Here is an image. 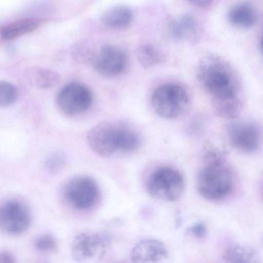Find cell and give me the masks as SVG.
<instances>
[{
	"label": "cell",
	"mask_w": 263,
	"mask_h": 263,
	"mask_svg": "<svg viewBox=\"0 0 263 263\" xmlns=\"http://www.w3.org/2000/svg\"><path fill=\"white\" fill-rule=\"evenodd\" d=\"M233 185L232 171L222 152L215 147H208L197 180L200 194L209 200H222L232 192Z\"/></svg>",
	"instance_id": "6da1fadb"
},
{
	"label": "cell",
	"mask_w": 263,
	"mask_h": 263,
	"mask_svg": "<svg viewBox=\"0 0 263 263\" xmlns=\"http://www.w3.org/2000/svg\"><path fill=\"white\" fill-rule=\"evenodd\" d=\"M197 77L212 98L238 95L237 78L231 65L219 58L210 57L204 60Z\"/></svg>",
	"instance_id": "7a4b0ae2"
},
{
	"label": "cell",
	"mask_w": 263,
	"mask_h": 263,
	"mask_svg": "<svg viewBox=\"0 0 263 263\" xmlns=\"http://www.w3.org/2000/svg\"><path fill=\"white\" fill-rule=\"evenodd\" d=\"M127 133L126 127L103 122L89 130L87 139L89 146L96 154L107 157L117 151L123 152Z\"/></svg>",
	"instance_id": "3957f363"
},
{
	"label": "cell",
	"mask_w": 263,
	"mask_h": 263,
	"mask_svg": "<svg viewBox=\"0 0 263 263\" xmlns=\"http://www.w3.org/2000/svg\"><path fill=\"white\" fill-rule=\"evenodd\" d=\"M189 101L185 89L175 83H165L157 87L151 96L155 112L165 119H173L181 114Z\"/></svg>",
	"instance_id": "277c9868"
},
{
	"label": "cell",
	"mask_w": 263,
	"mask_h": 263,
	"mask_svg": "<svg viewBox=\"0 0 263 263\" xmlns=\"http://www.w3.org/2000/svg\"><path fill=\"white\" fill-rule=\"evenodd\" d=\"M184 185L182 176L178 171L164 166L157 169L151 175L147 189L151 196L156 199L173 201L180 197Z\"/></svg>",
	"instance_id": "5b68a950"
},
{
	"label": "cell",
	"mask_w": 263,
	"mask_h": 263,
	"mask_svg": "<svg viewBox=\"0 0 263 263\" xmlns=\"http://www.w3.org/2000/svg\"><path fill=\"white\" fill-rule=\"evenodd\" d=\"M64 194L72 206L79 210L92 207L97 202L99 191L91 177L80 176L71 179L66 184Z\"/></svg>",
	"instance_id": "8992f818"
},
{
	"label": "cell",
	"mask_w": 263,
	"mask_h": 263,
	"mask_svg": "<svg viewBox=\"0 0 263 263\" xmlns=\"http://www.w3.org/2000/svg\"><path fill=\"white\" fill-rule=\"evenodd\" d=\"M92 95L85 85L72 82L64 86L59 91L57 103L59 109L69 116H74L87 110L91 106Z\"/></svg>",
	"instance_id": "52a82bcc"
},
{
	"label": "cell",
	"mask_w": 263,
	"mask_h": 263,
	"mask_svg": "<svg viewBox=\"0 0 263 263\" xmlns=\"http://www.w3.org/2000/svg\"><path fill=\"white\" fill-rule=\"evenodd\" d=\"M31 220L27 206L18 200H11L2 206L0 212V224L6 232L13 235L25 231Z\"/></svg>",
	"instance_id": "ba28073f"
},
{
	"label": "cell",
	"mask_w": 263,
	"mask_h": 263,
	"mask_svg": "<svg viewBox=\"0 0 263 263\" xmlns=\"http://www.w3.org/2000/svg\"><path fill=\"white\" fill-rule=\"evenodd\" d=\"M71 254L74 260L80 262H97L103 258L105 245L99 236L82 233L72 240Z\"/></svg>",
	"instance_id": "9c48e42d"
},
{
	"label": "cell",
	"mask_w": 263,
	"mask_h": 263,
	"mask_svg": "<svg viewBox=\"0 0 263 263\" xmlns=\"http://www.w3.org/2000/svg\"><path fill=\"white\" fill-rule=\"evenodd\" d=\"M227 136L232 146L240 152L250 153L257 149L261 135L258 127L250 122H234L227 127Z\"/></svg>",
	"instance_id": "30bf717a"
},
{
	"label": "cell",
	"mask_w": 263,
	"mask_h": 263,
	"mask_svg": "<svg viewBox=\"0 0 263 263\" xmlns=\"http://www.w3.org/2000/svg\"><path fill=\"white\" fill-rule=\"evenodd\" d=\"M127 62V55L122 50L112 45H106L100 49L93 64L99 73L114 77L124 71Z\"/></svg>",
	"instance_id": "8fae6325"
},
{
	"label": "cell",
	"mask_w": 263,
	"mask_h": 263,
	"mask_svg": "<svg viewBox=\"0 0 263 263\" xmlns=\"http://www.w3.org/2000/svg\"><path fill=\"white\" fill-rule=\"evenodd\" d=\"M168 252L161 241L153 239L140 241L132 249L130 259L134 262H158L167 259Z\"/></svg>",
	"instance_id": "7c38bea8"
},
{
	"label": "cell",
	"mask_w": 263,
	"mask_h": 263,
	"mask_svg": "<svg viewBox=\"0 0 263 263\" xmlns=\"http://www.w3.org/2000/svg\"><path fill=\"white\" fill-rule=\"evenodd\" d=\"M227 18L232 25L242 28L254 26L257 21V13L254 7L246 2L234 5L228 12Z\"/></svg>",
	"instance_id": "4fadbf2b"
},
{
	"label": "cell",
	"mask_w": 263,
	"mask_h": 263,
	"mask_svg": "<svg viewBox=\"0 0 263 263\" xmlns=\"http://www.w3.org/2000/svg\"><path fill=\"white\" fill-rule=\"evenodd\" d=\"M40 24L38 19L32 17L16 20L2 27L0 35L5 40L14 39L35 30Z\"/></svg>",
	"instance_id": "5bb4252c"
},
{
	"label": "cell",
	"mask_w": 263,
	"mask_h": 263,
	"mask_svg": "<svg viewBox=\"0 0 263 263\" xmlns=\"http://www.w3.org/2000/svg\"><path fill=\"white\" fill-rule=\"evenodd\" d=\"M132 19V10L124 5L115 6L108 9L101 18L105 26L112 29L124 28L130 24Z\"/></svg>",
	"instance_id": "9a60e30c"
},
{
	"label": "cell",
	"mask_w": 263,
	"mask_h": 263,
	"mask_svg": "<svg viewBox=\"0 0 263 263\" xmlns=\"http://www.w3.org/2000/svg\"><path fill=\"white\" fill-rule=\"evenodd\" d=\"M212 104L215 113L219 116L228 119H234L240 114L242 104L237 96L213 97Z\"/></svg>",
	"instance_id": "2e32d148"
},
{
	"label": "cell",
	"mask_w": 263,
	"mask_h": 263,
	"mask_svg": "<svg viewBox=\"0 0 263 263\" xmlns=\"http://www.w3.org/2000/svg\"><path fill=\"white\" fill-rule=\"evenodd\" d=\"M196 22L191 16L183 15L173 21L170 30L173 37L179 40L191 39L198 32Z\"/></svg>",
	"instance_id": "e0dca14e"
},
{
	"label": "cell",
	"mask_w": 263,
	"mask_h": 263,
	"mask_svg": "<svg viewBox=\"0 0 263 263\" xmlns=\"http://www.w3.org/2000/svg\"><path fill=\"white\" fill-rule=\"evenodd\" d=\"M255 257V252L252 249L236 245L227 249L224 259L229 262H250L253 261Z\"/></svg>",
	"instance_id": "ac0fdd59"
},
{
	"label": "cell",
	"mask_w": 263,
	"mask_h": 263,
	"mask_svg": "<svg viewBox=\"0 0 263 263\" xmlns=\"http://www.w3.org/2000/svg\"><path fill=\"white\" fill-rule=\"evenodd\" d=\"M137 57L144 68H149L162 61V55L160 52L149 44H143L138 48Z\"/></svg>",
	"instance_id": "d6986e66"
},
{
	"label": "cell",
	"mask_w": 263,
	"mask_h": 263,
	"mask_svg": "<svg viewBox=\"0 0 263 263\" xmlns=\"http://www.w3.org/2000/svg\"><path fill=\"white\" fill-rule=\"evenodd\" d=\"M58 72L49 69H40L35 71L33 76L34 84L40 88L48 89L56 86L60 82Z\"/></svg>",
	"instance_id": "ffe728a7"
},
{
	"label": "cell",
	"mask_w": 263,
	"mask_h": 263,
	"mask_svg": "<svg viewBox=\"0 0 263 263\" xmlns=\"http://www.w3.org/2000/svg\"><path fill=\"white\" fill-rule=\"evenodd\" d=\"M18 97V91L12 84L6 82H0V106L7 107L13 104Z\"/></svg>",
	"instance_id": "44dd1931"
},
{
	"label": "cell",
	"mask_w": 263,
	"mask_h": 263,
	"mask_svg": "<svg viewBox=\"0 0 263 263\" xmlns=\"http://www.w3.org/2000/svg\"><path fill=\"white\" fill-rule=\"evenodd\" d=\"M66 158L60 152L55 153L49 156L45 162V166L51 173L57 174L61 172L65 167Z\"/></svg>",
	"instance_id": "7402d4cb"
},
{
	"label": "cell",
	"mask_w": 263,
	"mask_h": 263,
	"mask_svg": "<svg viewBox=\"0 0 263 263\" xmlns=\"http://www.w3.org/2000/svg\"><path fill=\"white\" fill-rule=\"evenodd\" d=\"M35 247L43 253H51L55 251L57 243L55 239L51 235H46L39 237L35 241Z\"/></svg>",
	"instance_id": "603a6c76"
},
{
	"label": "cell",
	"mask_w": 263,
	"mask_h": 263,
	"mask_svg": "<svg viewBox=\"0 0 263 263\" xmlns=\"http://www.w3.org/2000/svg\"><path fill=\"white\" fill-rule=\"evenodd\" d=\"M187 231L195 237L202 238L206 234V228L204 223L200 222L189 227Z\"/></svg>",
	"instance_id": "cb8c5ba5"
},
{
	"label": "cell",
	"mask_w": 263,
	"mask_h": 263,
	"mask_svg": "<svg viewBox=\"0 0 263 263\" xmlns=\"http://www.w3.org/2000/svg\"><path fill=\"white\" fill-rule=\"evenodd\" d=\"M15 259L13 255L7 252H2L0 254V263H13Z\"/></svg>",
	"instance_id": "d4e9b609"
},
{
	"label": "cell",
	"mask_w": 263,
	"mask_h": 263,
	"mask_svg": "<svg viewBox=\"0 0 263 263\" xmlns=\"http://www.w3.org/2000/svg\"><path fill=\"white\" fill-rule=\"evenodd\" d=\"M214 0H187L191 5L198 7H204L211 4Z\"/></svg>",
	"instance_id": "484cf974"
},
{
	"label": "cell",
	"mask_w": 263,
	"mask_h": 263,
	"mask_svg": "<svg viewBox=\"0 0 263 263\" xmlns=\"http://www.w3.org/2000/svg\"><path fill=\"white\" fill-rule=\"evenodd\" d=\"M260 48L261 52L263 55V36L261 39L260 42Z\"/></svg>",
	"instance_id": "4316f807"
}]
</instances>
